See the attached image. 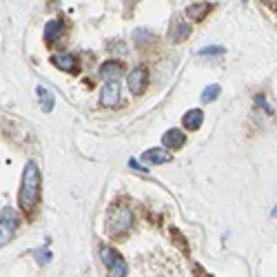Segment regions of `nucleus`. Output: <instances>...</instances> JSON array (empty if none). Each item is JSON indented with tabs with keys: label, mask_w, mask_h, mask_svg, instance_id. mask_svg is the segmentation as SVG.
<instances>
[{
	"label": "nucleus",
	"mask_w": 277,
	"mask_h": 277,
	"mask_svg": "<svg viewBox=\"0 0 277 277\" xmlns=\"http://www.w3.org/2000/svg\"><path fill=\"white\" fill-rule=\"evenodd\" d=\"M133 42H135V47H147L149 42H153V36L147 29H135L133 31Z\"/></svg>",
	"instance_id": "16"
},
{
	"label": "nucleus",
	"mask_w": 277,
	"mask_h": 277,
	"mask_svg": "<svg viewBox=\"0 0 277 277\" xmlns=\"http://www.w3.org/2000/svg\"><path fill=\"white\" fill-rule=\"evenodd\" d=\"M124 74V64L120 60H107L100 66V78H104L107 82H118V78Z\"/></svg>",
	"instance_id": "6"
},
{
	"label": "nucleus",
	"mask_w": 277,
	"mask_h": 277,
	"mask_svg": "<svg viewBox=\"0 0 277 277\" xmlns=\"http://www.w3.org/2000/svg\"><path fill=\"white\" fill-rule=\"evenodd\" d=\"M262 3L266 5V7H270V9H277V0H262Z\"/></svg>",
	"instance_id": "23"
},
{
	"label": "nucleus",
	"mask_w": 277,
	"mask_h": 277,
	"mask_svg": "<svg viewBox=\"0 0 277 277\" xmlns=\"http://www.w3.org/2000/svg\"><path fill=\"white\" fill-rule=\"evenodd\" d=\"M62 27H64V22L62 20H51V22H47V27H44V40L47 42H55V38L62 33Z\"/></svg>",
	"instance_id": "13"
},
{
	"label": "nucleus",
	"mask_w": 277,
	"mask_h": 277,
	"mask_svg": "<svg viewBox=\"0 0 277 277\" xmlns=\"http://www.w3.org/2000/svg\"><path fill=\"white\" fill-rule=\"evenodd\" d=\"M202 120H204V113L199 109H191L182 115V124H184V129H188V131H197L199 126H202Z\"/></svg>",
	"instance_id": "10"
},
{
	"label": "nucleus",
	"mask_w": 277,
	"mask_h": 277,
	"mask_svg": "<svg viewBox=\"0 0 277 277\" xmlns=\"http://www.w3.org/2000/svg\"><path fill=\"white\" fill-rule=\"evenodd\" d=\"M36 93H38V96H40V100H42V111H44V113H49V111L53 109V100H55V98H53L44 87H38Z\"/></svg>",
	"instance_id": "15"
},
{
	"label": "nucleus",
	"mask_w": 277,
	"mask_h": 277,
	"mask_svg": "<svg viewBox=\"0 0 277 277\" xmlns=\"http://www.w3.org/2000/svg\"><path fill=\"white\" fill-rule=\"evenodd\" d=\"M131 226H133V211H131V206L118 204V206L109 213L107 231L113 237H120V235H124V233H129Z\"/></svg>",
	"instance_id": "2"
},
{
	"label": "nucleus",
	"mask_w": 277,
	"mask_h": 277,
	"mask_svg": "<svg viewBox=\"0 0 277 277\" xmlns=\"http://www.w3.org/2000/svg\"><path fill=\"white\" fill-rule=\"evenodd\" d=\"M142 160L151 164H166L171 162V153H166L164 149H149V151L142 153Z\"/></svg>",
	"instance_id": "11"
},
{
	"label": "nucleus",
	"mask_w": 277,
	"mask_h": 277,
	"mask_svg": "<svg viewBox=\"0 0 277 277\" xmlns=\"http://www.w3.org/2000/svg\"><path fill=\"white\" fill-rule=\"evenodd\" d=\"M188 36H191V25H188V22H175L173 33H171L173 42H182V40H186Z\"/></svg>",
	"instance_id": "14"
},
{
	"label": "nucleus",
	"mask_w": 277,
	"mask_h": 277,
	"mask_svg": "<svg viewBox=\"0 0 277 277\" xmlns=\"http://www.w3.org/2000/svg\"><path fill=\"white\" fill-rule=\"evenodd\" d=\"M255 104L257 107H262L266 113H273V109H270V104H266V100H264V96H255Z\"/></svg>",
	"instance_id": "20"
},
{
	"label": "nucleus",
	"mask_w": 277,
	"mask_h": 277,
	"mask_svg": "<svg viewBox=\"0 0 277 277\" xmlns=\"http://www.w3.org/2000/svg\"><path fill=\"white\" fill-rule=\"evenodd\" d=\"M184 142H186V135L180 129H169L162 135L164 149H182V147H184Z\"/></svg>",
	"instance_id": "9"
},
{
	"label": "nucleus",
	"mask_w": 277,
	"mask_h": 277,
	"mask_svg": "<svg viewBox=\"0 0 277 277\" xmlns=\"http://www.w3.org/2000/svg\"><path fill=\"white\" fill-rule=\"evenodd\" d=\"M120 100V85L118 82H107L100 91V104L102 107H115Z\"/></svg>",
	"instance_id": "7"
},
{
	"label": "nucleus",
	"mask_w": 277,
	"mask_h": 277,
	"mask_svg": "<svg viewBox=\"0 0 277 277\" xmlns=\"http://www.w3.org/2000/svg\"><path fill=\"white\" fill-rule=\"evenodd\" d=\"M40 169L36 162H27L25 171H22V180H20V193H18V204L25 211H31L40 199Z\"/></svg>",
	"instance_id": "1"
},
{
	"label": "nucleus",
	"mask_w": 277,
	"mask_h": 277,
	"mask_svg": "<svg viewBox=\"0 0 277 277\" xmlns=\"http://www.w3.org/2000/svg\"><path fill=\"white\" fill-rule=\"evenodd\" d=\"M129 166H131V169H135L137 173H147V169H144V166H140V164H137L135 160H129Z\"/></svg>",
	"instance_id": "22"
},
{
	"label": "nucleus",
	"mask_w": 277,
	"mask_h": 277,
	"mask_svg": "<svg viewBox=\"0 0 277 277\" xmlns=\"http://www.w3.org/2000/svg\"><path fill=\"white\" fill-rule=\"evenodd\" d=\"M222 51H224V49H222V47H215V44H213V47H206V49H199V55H218V53H222Z\"/></svg>",
	"instance_id": "19"
},
{
	"label": "nucleus",
	"mask_w": 277,
	"mask_h": 277,
	"mask_svg": "<svg viewBox=\"0 0 277 277\" xmlns=\"http://www.w3.org/2000/svg\"><path fill=\"white\" fill-rule=\"evenodd\" d=\"M36 257H38V262H40V264H47L49 259H51V253H49V248L44 246L42 251H36Z\"/></svg>",
	"instance_id": "18"
},
{
	"label": "nucleus",
	"mask_w": 277,
	"mask_h": 277,
	"mask_svg": "<svg viewBox=\"0 0 277 277\" xmlns=\"http://www.w3.org/2000/svg\"><path fill=\"white\" fill-rule=\"evenodd\" d=\"M222 93V87L220 85H209L206 89L202 91V102H213V100H218V96Z\"/></svg>",
	"instance_id": "17"
},
{
	"label": "nucleus",
	"mask_w": 277,
	"mask_h": 277,
	"mask_svg": "<svg viewBox=\"0 0 277 277\" xmlns=\"http://www.w3.org/2000/svg\"><path fill=\"white\" fill-rule=\"evenodd\" d=\"M51 62H53L55 66H58V69L69 71V74H76V71H78V60H76V55H74V53L60 51V53H55L53 58H51Z\"/></svg>",
	"instance_id": "8"
},
{
	"label": "nucleus",
	"mask_w": 277,
	"mask_h": 277,
	"mask_svg": "<svg viewBox=\"0 0 277 277\" xmlns=\"http://www.w3.org/2000/svg\"><path fill=\"white\" fill-rule=\"evenodd\" d=\"M204 277H211V275H204Z\"/></svg>",
	"instance_id": "25"
},
{
	"label": "nucleus",
	"mask_w": 277,
	"mask_h": 277,
	"mask_svg": "<svg viewBox=\"0 0 277 277\" xmlns=\"http://www.w3.org/2000/svg\"><path fill=\"white\" fill-rule=\"evenodd\" d=\"M209 11H211V5L209 3H197V5H191V7L186 9V16L191 20H204Z\"/></svg>",
	"instance_id": "12"
},
{
	"label": "nucleus",
	"mask_w": 277,
	"mask_h": 277,
	"mask_svg": "<svg viewBox=\"0 0 277 277\" xmlns=\"http://www.w3.org/2000/svg\"><path fill=\"white\" fill-rule=\"evenodd\" d=\"M270 218H277V206H275L273 211H270Z\"/></svg>",
	"instance_id": "24"
},
{
	"label": "nucleus",
	"mask_w": 277,
	"mask_h": 277,
	"mask_svg": "<svg viewBox=\"0 0 277 277\" xmlns=\"http://www.w3.org/2000/svg\"><path fill=\"white\" fill-rule=\"evenodd\" d=\"M100 257H102V264L111 270V277H126V273H129V266H126L124 257H122L115 248L107 246V244L100 246Z\"/></svg>",
	"instance_id": "3"
},
{
	"label": "nucleus",
	"mask_w": 277,
	"mask_h": 277,
	"mask_svg": "<svg viewBox=\"0 0 277 277\" xmlns=\"http://www.w3.org/2000/svg\"><path fill=\"white\" fill-rule=\"evenodd\" d=\"M171 235L175 237L177 246H180V248H184V251H188V246H186V240H184V237H180V233H177V229H173V231H171Z\"/></svg>",
	"instance_id": "21"
},
{
	"label": "nucleus",
	"mask_w": 277,
	"mask_h": 277,
	"mask_svg": "<svg viewBox=\"0 0 277 277\" xmlns=\"http://www.w3.org/2000/svg\"><path fill=\"white\" fill-rule=\"evenodd\" d=\"M0 224H3V233H0V244H7L14 237L16 229H18V218H16L14 209L11 206H3V215H0Z\"/></svg>",
	"instance_id": "4"
},
{
	"label": "nucleus",
	"mask_w": 277,
	"mask_h": 277,
	"mask_svg": "<svg viewBox=\"0 0 277 277\" xmlns=\"http://www.w3.org/2000/svg\"><path fill=\"white\" fill-rule=\"evenodd\" d=\"M147 85H149V71L147 66H135V69L129 74V91L133 96H142L147 91Z\"/></svg>",
	"instance_id": "5"
}]
</instances>
